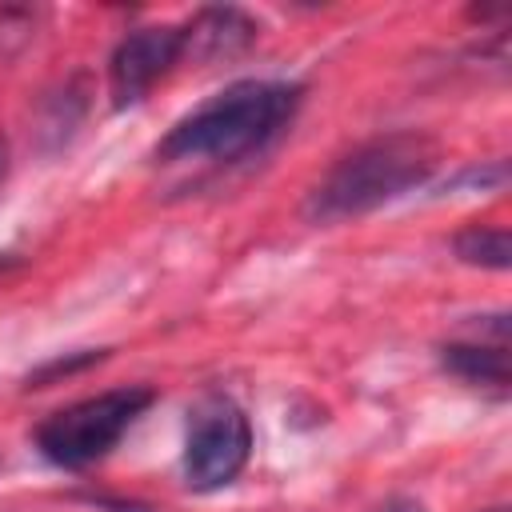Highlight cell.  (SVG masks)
I'll return each mask as SVG.
<instances>
[{"label":"cell","mask_w":512,"mask_h":512,"mask_svg":"<svg viewBox=\"0 0 512 512\" xmlns=\"http://www.w3.org/2000/svg\"><path fill=\"white\" fill-rule=\"evenodd\" d=\"M300 88L276 80H244L192 108L160 140V160H244L260 152L296 112Z\"/></svg>","instance_id":"cell-1"},{"label":"cell","mask_w":512,"mask_h":512,"mask_svg":"<svg viewBox=\"0 0 512 512\" xmlns=\"http://www.w3.org/2000/svg\"><path fill=\"white\" fill-rule=\"evenodd\" d=\"M436 168V144L416 132L376 136L352 148L308 196V220L336 224L348 216H364L412 188H420Z\"/></svg>","instance_id":"cell-2"},{"label":"cell","mask_w":512,"mask_h":512,"mask_svg":"<svg viewBox=\"0 0 512 512\" xmlns=\"http://www.w3.org/2000/svg\"><path fill=\"white\" fill-rule=\"evenodd\" d=\"M152 404L148 388H108L96 392L88 400H76L60 412H52L40 428H36V448L60 464V468H84L104 460L120 436L136 424V416Z\"/></svg>","instance_id":"cell-3"},{"label":"cell","mask_w":512,"mask_h":512,"mask_svg":"<svg viewBox=\"0 0 512 512\" xmlns=\"http://www.w3.org/2000/svg\"><path fill=\"white\" fill-rule=\"evenodd\" d=\"M252 452L248 416L228 396H208L192 408L184 440V480L196 492H216L240 476Z\"/></svg>","instance_id":"cell-4"},{"label":"cell","mask_w":512,"mask_h":512,"mask_svg":"<svg viewBox=\"0 0 512 512\" xmlns=\"http://www.w3.org/2000/svg\"><path fill=\"white\" fill-rule=\"evenodd\" d=\"M184 56V28H136L128 32L108 64V88H112V104L128 108L140 104L156 80H164L172 72V64Z\"/></svg>","instance_id":"cell-5"},{"label":"cell","mask_w":512,"mask_h":512,"mask_svg":"<svg viewBox=\"0 0 512 512\" xmlns=\"http://www.w3.org/2000/svg\"><path fill=\"white\" fill-rule=\"evenodd\" d=\"M256 32V20L240 8H204L184 28V52H192L196 60H232L256 40Z\"/></svg>","instance_id":"cell-6"},{"label":"cell","mask_w":512,"mask_h":512,"mask_svg":"<svg viewBox=\"0 0 512 512\" xmlns=\"http://www.w3.org/2000/svg\"><path fill=\"white\" fill-rule=\"evenodd\" d=\"M440 364L472 388H484L492 396H508V336L452 340L440 348Z\"/></svg>","instance_id":"cell-7"},{"label":"cell","mask_w":512,"mask_h":512,"mask_svg":"<svg viewBox=\"0 0 512 512\" xmlns=\"http://www.w3.org/2000/svg\"><path fill=\"white\" fill-rule=\"evenodd\" d=\"M452 248H456V256L464 264L496 268V272H504L508 260H512V240H508V232L500 224H472L452 240Z\"/></svg>","instance_id":"cell-8"},{"label":"cell","mask_w":512,"mask_h":512,"mask_svg":"<svg viewBox=\"0 0 512 512\" xmlns=\"http://www.w3.org/2000/svg\"><path fill=\"white\" fill-rule=\"evenodd\" d=\"M376 512H424V504H416V500H404V496H396V500L380 504Z\"/></svg>","instance_id":"cell-9"},{"label":"cell","mask_w":512,"mask_h":512,"mask_svg":"<svg viewBox=\"0 0 512 512\" xmlns=\"http://www.w3.org/2000/svg\"><path fill=\"white\" fill-rule=\"evenodd\" d=\"M4 176H8V144L0 140V184H4Z\"/></svg>","instance_id":"cell-10"},{"label":"cell","mask_w":512,"mask_h":512,"mask_svg":"<svg viewBox=\"0 0 512 512\" xmlns=\"http://www.w3.org/2000/svg\"><path fill=\"white\" fill-rule=\"evenodd\" d=\"M488 512H504V508H488Z\"/></svg>","instance_id":"cell-11"}]
</instances>
